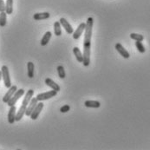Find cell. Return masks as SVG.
Returning a JSON list of instances; mask_svg holds the SVG:
<instances>
[{
  "label": "cell",
  "mask_w": 150,
  "mask_h": 150,
  "mask_svg": "<svg viewBox=\"0 0 150 150\" xmlns=\"http://www.w3.org/2000/svg\"><path fill=\"white\" fill-rule=\"evenodd\" d=\"M94 19L92 17L88 18L86 22L84 40H83V62L85 67H88L90 64V48H91V37L93 31Z\"/></svg>",
  "instance_id": "cell-1"
},
{
  "label": "cell",
  "mask_w": 150,
  "mask_h": 150,
  "mask_svg": "<svg viewBox=\"0 0 150 150\" xmlns=\"http://www.w3.org/2000/svg\"><path fill=\"white\" fill-rule=\"evenodd\" d=\"M1 72H2V78L4 80V84L6 88H9L10 87H11V81L8 67L6 65H3L1 68Z\"/></svg>",
  "instance_id": "cell-2"
},
{
  "label": "cell",
  "mask_w": 150,
  "mask_h": 150,
  "mask_svg": "<svg viewBox=\"0 0 150 150\" xmlns=\"http://www.w3.org/2000/svg\"><path fill=\"white\" fill-rule=\"evenodd\" d=\"M24 94H25V91H24L23 88L18 89V90L15 92V94L11 96V98L8 101V103H7L8 106H9V107H11V106L16 105L17 102L19 100V98H21Z\"/></svg>",
  "instance_id": "cell-3"
},
{
  "label": "cell",
  "mask_w": 150,
  "mask_h": 150,
  "mask_svg": "<svg viewBox=\"0 0 150 150\" xmlns=\"http://www.w3.org/2000/svg\"><path fill=\"white\" fill-rule=\"evenodd\" d=\"M57 95V91L52 89L50 91H47V92H44V93H40L37 96V99L38 102H42L44 100H49L50 98H53L54 96H56Z\"/></svg>",
  "instance_id": "cell-4"
},
{
  "label": "cell",
  "mask_w": 150,
  "mask_h": 150,
  "mask_svg": "<svg viewBox=\"0 0 150 150\" xmlns=\"http://www.w3.org/2000/svg\"><path fill=\"white\" fill-rule=\"evenodd\" d=\"M43 104L42 102H40V103H38V104H37V106L35 107V108L33 109V111H32V113L30 114V118L32 119V120H37L38 118V116H39V115H40V113H41V111L43 110Z\"/></svg>",
  "instance_id": "cell-5"
},
{
  "label": "cell",
  "mask_w": 150,
  "mask_h": 150,
  "mask_svg": "<svg viewBox=\"0 0 150 150\" xmlns=\"http://www.w3.org/2000/svg\"><path fill=\"white\" fill-rule=\"evenodd\" d=\"M85 27H86V23H81L79 25H78V27H77V29L73 32V38L75 39V40H77V39H79L80 38V37L82 36V34L83 33V31L85 30Z\"/></svg>",
  "instance_id": "cell-6"
},
{
  "label": "cell",
  "mask_w": 150,
  "mask_h": 150,
  "mask_svg": "<svg viewBox=\"0 0 150 150\" xmlns=\"http://www.w3.org/2000/svg\"><path fill=\"white\" fill-rule=\"evenodd\" d=\"M115 50L118 51V53L123 57V58H125V59H129V57H130V54H129V52L120 43H117L115 44Z\"/></svg>",
  "instance_id": "cell-7"
},
{
  "label": "cell",
  "mask_w": 150,
  "mask_h": 150,
  "mask_svg": "<svg viewBox=\"0 0 150 150\" xmlns=\"http://www.w3.org/2000/svg\"><path fill=\"white\" fill-rule=\"evenodd\" d=\"M18 90V87L16 85H13L11 86V87H10L9 88V90L5 93V95L4 96V97H3V102L4 103H8V101L11 98V96L15 94V92Z\"/></svg>",
  "instance_id": "cell-8"
},
{
  "label": "cell",
  "mask_w": 150,
  "mask_h": 150,
  "mask_svg": "<svg viewBox=\"0 0 150 150\" xmlns=\"http://www.w3.org/2000/svg\"><path fill=\"white\" fill-rule=\"evenodd\" d=\"M38 103V101L37 98H31L30 102L29 103V104L27 105V108H26V111H25V115L27 116H30V114L32 113L33 109L35 108V107L37 106V104Z\"/></svg>",
  "instance_id": "cell-9"
},
{
  "label": "cell",
  "mask_w": 150,
  "mask_h": 150,
  "mask_svg": "<svg viewBox=\"0 0 150 150\" xmlns=\"http://www.w3.org/2000/svg\"><path fill=\"white\" fill-rule=\"evenodd\" d=\"M59 22H60L61 25L64 27V29L65 30H66V32H67L68 34H73V32H74L73 27L71 26V24H70L69 22L65 19L64 18H60V21Z\"/></svg>",
  "instance_id": "cell-10"
},
{
  "label": "cell",
  "mask_w": 150,
  "mask_h": 150,
  "mask_svg": "<svg viewBox=\"0 0 150 150\" xmlns=\"http://www.w3.org/2000/svg\"><path fill=\"white\" fill-rule=\"evenodd\" d=\"M16 110H17V108L16 106H11L10 107V110H9V113H8V122L10 124H13L16 121H15V118H16Z\"/></svg>",
  "instance_id": "cell-11"
},
{
  "label": "cell",
  "mask_w": 150,
  "mask_h": 150,
  "mask_svg": "<svg viewBox=\"0 0 150 150\" xmlns=\"http://www.w3.org/2000/svg\"><path fill=\"white\" fill-rule=\"evenodd\" d=\"M33 95H34V90H33V89H29V90L25 93V96H24V98H23V100L22 104L27 106V105L29 104V103L30 102L31 98L33 97Z\"/></svg>",
  "instance_id": "cell-12"
},
{
  "label": "cell",
  "mask_w": 150,
  "mask_h": 150,
  "mask_svg": "<svg viewBox=\"0 0 150 150\" xmlns=\"http://www.w3.org/2000/svg\"><path fill=\"white\" fill-rule=\"evenodd\" d=\"M50 17V14L49 12H39V13H35L33 15V18L36 21L45 20V19H48Z\"/></svg>",
  "instance_id": "cell-13"
},
{
  "label": "cell",
  "mask_w": 150,
  "mask_h": 150,
  "mask_svg": "<svg viewBox=\"0 0 150 150\" xmlns=\"http://www.w3.org/2000/svg\"><path fill=\"white\" fill-rule=\"evenodd\" d=\"M26 108H27V106L22 104L21 106H20V108H18V111L16 113V118H15V121H16V122H19L22 118L23 117V115H25Z\"/></svg>",
  "instance_id": "cell-14"
},
{
  "label": "cell",
  "mask_w": 150,
  "mask_h": 150,
  "mask_svg": "<svg viewBox=\"0 0 150 150\" xmlns=\"http://www.w3.org/2000/svg\"><path fill=\"white\" fill-rule=\"evenodd\" d=\"M73 53H74V55H75L76 60H77V62L83 64V53L81 52L80 49H79L78 47H74V49H73Z\"/></svg>",
  "instance_id": "cell-15"
},
{
  "label": "cell",
  "mask_w": 150,
  "mask_h": 150,
  "mask_svg": "<svg viewBox=\"0 0 150 150\" xmlns=\"http://www.w3.org/2000/svg\"><path fill=\"white\" fill-rule=\"evenodd\" d=\"M45 84L49 86L50 88H51L52 89L56 90V91H60V86L58 85L57 83H55L53 80H51L50 78H46L45 79Z\"/></svg>",
  "instance_id": "cell-16"
},
{
  "label": "cell",
  "mask_w": 150,
  "mask_h": 150,
  "mask_svg": "<svg viewBox=\"0 0 150 150\" xmlns=\"http://www.w3.org/2000/svg\"><path fill=\"white\" fill-rule=\"evenodd\" d=\"M84 105L87 108H98L101 107V103L98 101H93V100H88L84 103Z\"/></svg>",
  "instance_id": "cell-17"
},
{
  "label": "cell",
  "mask_w": 150,
  "mask_h": 150,
  "mask_svg": "<svg viewBox=\"0 0 150 150\" xmlns=\"http://www.w3.org/2000/svg\"><path fill=\"white\" fill-rule=\"evenodd\" d=\"M51 36H52V33L50 32V31H47L44 35H43V37L42 38V39H41V41H40V44L42 45V46H46L49 42H50V38H51Z\"/></svg>",
  "instance_id": "cell-18"
},
{
  "label": "cell",
  "mask_w": 150,
  "mask_h": 150,
  "mask_svg": "<svg viewBox=\"0 0 150 150\" xmlns=\"http://www.w3.org/2000/svg\"><path fill=\"white\" fill-rule=\"evenodd\" d=\"M5 12L7 15H11L13 12V0H6Z\"/></svg>",
  "instance_id": "cell-19"
},
{
  "label": "cell",
  "mask_w": 150,
  "mask_h": 150,
  "mask_svg": "<svg viewBox=\"0 0 150 150\" xmlns=\"http://www.w3.org/2000/svg\"><path fill=\"white\" fill-rule=\"evenodd\" d=\"M54 34L57 37H60L62 35V25L59 21L54 23Z\"/></svg>",
  "instance_id": "cell-20"
},
{
  "label": "cell",
  "mask_w": 150,
  "mask_h": 150,
  "mask_svg": "<svg viewBox=\"0 0 150 150\" xmlns=\"http://www.w3.org/2000/svg\"><path fill=\"white\" fill-rule=\"evenodd\" d=\"M27 69H28V77L30 78H33L34 77V69H35V66L32 62H29L27 64Z\"/></svg>",
  "instance_id": "cell-21"
},
{
  "label": "cell",
  "mask_w": 150,
  "mask_h": 150,
  "mask_svg": "<svg viewBox=\"0 0 150 150\" xmlns=\"http://www.w3.org/2000/svg\"><path fill=\"white\" fill-rule=\"evenodd\" d=\"M7 23V14L5 11L0 12V27H4Z\"/></svg>",
  "instance_id": "cell-22"
},
{
  "label": "cell",
  "mask_w": 150,
  "mask_h": 150,
  "mask_svg": "<svg viewBox=\"0 0 150 150\" xmlns=\"http://www.w3.org/2000/svg\"><path fill=\"white\" fill-rule=\"evenodd\" d=\"M130 38L134 40V41H140L142 42L144 40V37L141 34H137V33H131L130 34Z\"/></svg>",
  "instance_id": "cell-23"
},
{
  "label": "cell",
  "mask_w": 150,
  "mask_h": 150,
  "mask_svg": "<svg viewBox=\"0 0 150 150\" xmlns=\"http://www.w3.org/2000/svg\"><path fill=\"white\" fill-rule=\"evenodd\" d=\"M57 73H58L59 77L61 79H64L65 77H66V73H65V69L64 68V66L59 65V66H57Z\"/></svg>",
  "instance_id": "cell-24"
},
{
  "label": "cell",
  "mask_w": 150,
  "mask_h": 150,
  "mask_svg": "<svg viewBox=\"0 0 150 150\" xmlns=\"http://www.w3.org/2000/svg\"><path fill=\"white\" fill-rule=\"evenodd\" d=\"M135 46H136V49L138 50V51L140 53H144L146 51V49L143 45V43L140 41H135Z\"/></svg>",
  "instance_id": "cell-25"
},
{
  "label": "cell",
  "mask_w": 150,
  "mask_h": 150,
  "mask_svg": "<svg viewBox=\"0 0 150 150\" xmlns=\"http://www.w3.org/2000/svg\"><path fill=\"white\" fill-rule=\"evenodd\" d=\"M69 109H70L69 105H64L63 107H61V108H60V112L61 113H67V112L69 111Z\"/></svg>",
  "instance_id": "cell-26"
},
{
  "label": "cell",
  "mask_w": 150,
  "mask_h": 150,
  "mask_svg": "<svg viewBox=\"0 0 150 150\" xmlns=\"http://www.w3.org/2000/svg\"><path fill=\"white\" fill-rule=\"evenodd\" d=\"M5 11V4L4 1L0 0V12H4Z\"/></svg>",
  "instance_id": "cell-27"
},
{
  "label": "cell",
  "mask_w": 150,
  "mask_h": 150,
  "mask_svg": "<svg viewBox=\"0 0 150 150\" xmlns=\"http://www.w3.org/2000/svg\"><path fill=\"white\" fill-rule=\"evenodd\" d=\"M1 79H2V72L0 70V81H1Z\"/></svg>",
  "instance_id": "cell-28"
}]
</instances>
